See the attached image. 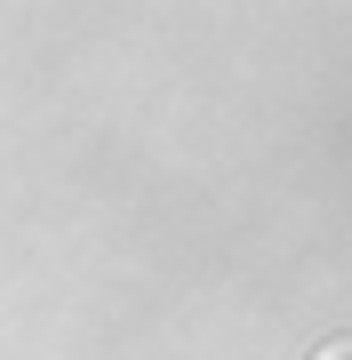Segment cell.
<instances>
[{
	"instance_id": "obj_1",
	"label": "cell",
	"mask_w": 352,
	"mask_h": 360,
	"mask_svg": "<svg viewBox=\"0 0 352 360\" xmlns=\"http://www.w3.org/2000/svg\"><path fill=\"white\" fill-rule=\"evenodd\" d=\"M320 360H352V345H337V352H320Z\"/></svg>"
}]
</instances>
